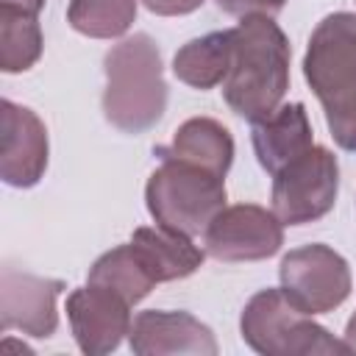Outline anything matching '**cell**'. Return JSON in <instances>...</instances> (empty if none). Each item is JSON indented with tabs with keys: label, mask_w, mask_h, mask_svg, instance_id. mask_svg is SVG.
<instances>
[{
	"label": "cell",
	"mask_w": 356,
	"mask_h": 356,
	"mask_svg": "<svg viewBox=\"0 0 356 356\" xmlns=\"http://www.w3.org/2000/svg\"><path fill=\"white\" fill-rule=\"evenodd\" d=\"M234 53L222 81V100L250 125L270 117L289 89L292 47L281 25L267 14L239 17L231 28Z\"/></svg>",
	"instance_id": "obj_1"
},
{
	"label": "cell",
	"mask_w": 356,
	"mask_h": 356,
	"mask_svg": "<svg viewBox=\"0 0 356 356\" xmlns=\"http://www.w3.org/2000/svg\"><path fill=\"white\" fill-rule=\"evenodd\" d=\"M303 78L323 106L331 139L356 153V14L334 11L317 22L303 56Z\"/></svg>",
	"instance_id": "obj_2"
},
{
	"label": "cell",
	"mask_w": 356,
	"mask_h": 356,
	"mask_svg": "<svg viewBox=\"0 0 356 356\" xmlns=\"http://www.w3.org/2000/svg\"><path fill=\"white\" fill-rule=\"evenodd\" d=\"M103 117L122 134L150 131L167 108V81L161 50L147 33H134L117 42L106 58Z\"/></svg>",
	"instance_id": "obj_3"
},
{
	"label": "cell",
	"mask_w": 356,
	"mask_h": 356,
	"mask_svg": "<svg viewBox=\"0 0 356 356\" xmlns=\"http://www.w3.org/2000/svg\"><path fill=\"white\" fill-rule=\"evenodd\" d=\"M239 334L261 356H331L348 353L342 339L303 314L278 286L259 289L242 309Z\"/></svg>",
	"instance_id": "obj_4"
},
{
	"label": "cell",
	"mask_w": 356,
	"mask_h": 356,
	"mask_svg": "<svg viewBox=\"0 0 356 356\" xmlns=\"http://www.w3.org/2000/svg\"><path fill=\"white\" fill-rule=\"evenodd\" d=\"M225 178L197 164L161 159L145 184V206L159 225L197 236L225 209Z\"/></svg>",
	"instance_id": "obj_5"
},
{
	"label": "cell",
	"mask_w": 356,
	"mask_h": 356,
	"mask_svg": "<svg viewBox=\"0 0 356 356\" xmlns=\"http://www.w3.org/2000/svg\"><path fill=\"white\" fill-rule=\"evenodd\" d=\"M339 195V161L323 147L312 145L273 175L270 209L284 225H306L323 220Z\"/></svg>",
	"instance_id": "obj_6"
},
{
	"label": "cell",
	"mask_w": 356,
	"mask_h": 356,
	"mask_svg": "<svg viewBox=\"0 0 356 356\" xmlns=\"http://www.w3.org/2000/svg\"><path fill=\"white\" fill-rule=\"evenodd\" d=\"M284 295L309 317L334 312L353 289L348 261L328 245L312 242L289 250L278 267Z\"/></svg>",
	"instance_id": "obj_7"
},
{
	"label": "cell",
	"mask_w": 356,
	"mask_h": 356,
	"mask_svg": "<svg viewBox=\"0 0 356 356\" xmlns=\"http://www.w3.org/2000/svg\"><path fill=\"white\" fill-rule=\"evenodd\" d=\"M284 222L256 203L225 206L203 231V250L217 261H261L281 250Z\"/></svg>",
	"instance_id": "obj_8"
},
{
	"label": "cell",
	"mask_w": 356,
	"mask_h": 356,
	"mask_svg": "<svg viewBox=\"0 0 356 356\" xmlns=\"http://www.w3.org/2000/svg\"><path fill=\"white\" fill-rule=\"evenodd\" d=\"M131 303L97 284L78 286L67 295V320L75 345L86 356H106L131 334Z\"/></svg>",
	"instance_id": "obj_9"
},
{
	"label": "cell",
	"mask_w": 356,
	"mask_h": 356,
	"mask_svg": "<svg viewBox=\"0 0 356 356\" xmlns=\"http://www.w3.org/2000/svg\"><path fill=\"white\" fill-rule=\"evenodd\" d=\"M0 178L14 189H31L44 178L50 142L39 114L8 97L0 100Z\"/></svg>",
	"instance_id": "obj_10"
},
{
	"label": "cell",
	"mask_w": 356,
	"mask_h": 356,
	"mask_svg": "<svg viewBox=\"0 0 356 356\" xmlns=\"http://www.w3.org/2000/svg\"><path fill=\"white\" fill-rule=\"evenodd\" d=\"M64 292V281L33 275L17 267L0 273V328L22 331L36 339H47L58 328L56 298Z\"/></svg>",
	"instance_id": "obj_11"
},
{
	"label": "cell",
	"mask_w": 356,
	"mask_h": 356,
	"mask_svg": "<svg viewBox=\"0 0 356 356\" xmlns=\"http://www.w3.org/2000/svg\"><path fill=\"white\" fill-rule=\"evenodd\" d=\"M128 345L136 356H217V339L206 323L189 312L145 309L134 317Z\"/></svg>",
	"instance_id": "obj_12"
},
{
	"label": "cell",
	"mask_w": 356,
	"mask_h": 356,
	"mask_svg": "<svg viewBox=\"0 0 356 356\" xmlns=\"http://www.w3.org/2000/svg\"><path fill=\"white\" fill-rule=\"evenodd\" d=\"M253 153L264 172L275 175L284 164L303 156L314 145L312 122L303 103H281L270 117L253 122Z\"/></svg>",
	"instance_id": "obj_13"
},
{
	"label": "cell",
	"mask_w": 356,
	"mask_h": 356,
	"mask_svg": "<svg viewBox=\"0 0 356 356\" xmlns=\"http://www.w3.org/2000/svg\"><path fill=\"white\" fill-rule=\"evenodd\" d=\"M131 245L156 278V284L181 281L200 270L206 250H200L189 234L172 231L167 225H142L131 234Z\"/></svg>",
	"instance_id": "obj_14"
},
{
	"label": "cell",
	"mask_w": 356,
	"mask_h": 356,
	"mask_svg": "<svg viewBox=\"0 0 356 356\" xmlns=\"http://www.w3.org/2000/svg\"><path fill=\"white\" fill-rule=\"evenodd\" d=\"M159 159H178L197 164L214 175H228L234 164V136L214 117H189L172 134L170 145L153 150Z\"/></svg>",
	"instance_id": "obj_15"
},
{
	"label": "cell",
	"mask_w": 356,
	"mask_h": 356,
	"mask_svg": "<svg viewBox=\"0 0 356 356\" xmlns=\"http://www.w3.org/2000/svg\"><path fill=\"white\" fill-rule=\"evenodd\" d=\"M231 53H234L231 28L211 31L178 47V53L172 56V75L192 89H200V92L214 89L225 81L231 70Z\"/></svg>",
	"instance_id": "obj_16"
},
{
	"label": "cell",
	"mask_w": 356,
	"mask_h": 356,
	"mask_svg": "<svg viewBox=\"0 0 356 356\" xmlns=\"http://www.w3.org/2000/svg\"><path fill=\"white\" fill-rule=\"evenodd\" d=\"M86 284L106 286V289L122 295L131 306H136L139 300H145L150 295V289L156 286V278L150 275V270L145 267V261L139 259L134 245L128 242V245H117V248L106 250L103 256H97V261L89 267Z\"/></svg>",
	"instance_id": "obj_17"
},
{
	"label": "cell",
	"mask_w": 356,
	"mask_h": 356,
	"mask_svg": "<svg viewBox=\"0 0 356 356\" xmlns=\"http://www.w3.org/2000/svg\"><path fill=\"white\" fill-rule=\"evenodd\" d=\"M44 50V33L36 14L0 6V70L14 75L31 70Z\"/></svg>",
	"instance_id": "obj_18"
},
{
	"label": "cell",
	"mask_w": 356,
	"mask_h": 356,
	"mask_svg": "<svg viewBox=\"0 0 356 356\" xmlns=\"http://www.w3.org/2000/svg\"><path fill=\"white\" fill-rule=\"evenodd\" d=\"M139 0H70L67 22L89 39H120L136 19Z\"/></svg>",
	"instance_id": "obj_19"
},
{
	"label": "cell",
	"mask_w": 356,
	"mask_h": 356,
	"mask_svg": "<svg viewBox=\"0 0 356 356\" xmlns=\"http://www.w3.org/2000/svg\"><path fill=\"white\" fill-rule=\"evenodd\" d=\"M217 6L234 17H250V14L275 17L286 6V0H217Z\"/></svg>",
	"instance_id": "obj_20"
},
{
	"label": "cell",
	"mask_w": 356,
	"mask_h": 356,
	"mask_svg": "<svg viewBox=\"0 0 356 356\" xmlns=\"http://www.w3.org/2000/svg\"><path fill=\"white\" fill-rule=\"evenodd\" d=\"M206 0H142V6L156 17H184L203 6Z\"/></svg>",
	"instance_id": "obj_21"
},
{
	"label": "cell",
	"mask_w": 356,
	"mask_h": 356,
	"mask_svg": "<svg viewBox=\"0 0 356 356\" xmlns=\"http://www.w3.org/2000/svg\"><path fill=\"white\" fill-rule=\"evenodd\" d=\"M44 3H47V0H0V6L19 8V11H25V14H36V17H39V11L44 8Z\"/></svg>",
	"instance_id": "obj_22"
},
{
	"label": "cell",
	"mask_w": 356,
	"mask_h": 356,
	"mask_svg": "<svg viewBox=\"0 0 356 356\" xmlns=\"http://www.w3.org/2000/svg\"><path fill=\"white\" fill-rule=\"evenodd\" d=\"M342 342H345L348 353H356V312H353V317H350V320H348V325H345Z\"/></svg>",
	"instance_id": "obj_23"
}]
</instances>
